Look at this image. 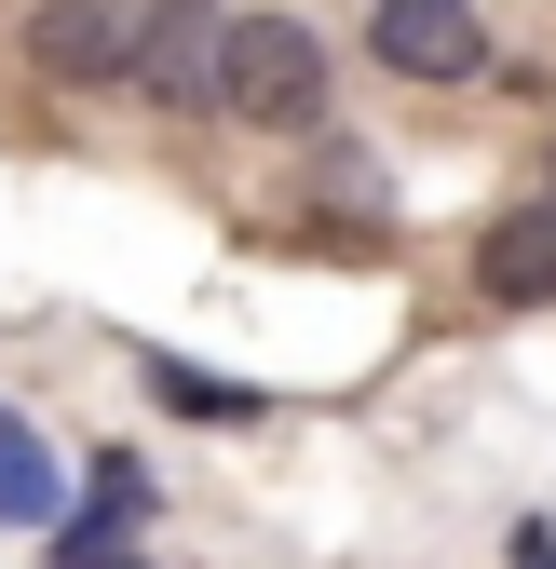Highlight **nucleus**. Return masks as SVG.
I'll return each instance as SVG.
<instances>
[{"label": "nucleus", "mask_w": 556, "mask_h": 569, "mask_svg": "<svg viewBox=\"0 0 556 569\" xmlns=\"http://www.w3.org/2000/svg\"><path fill=\"white\" fill-rule=\"evenodd\" d=\"M218 109L258 122V136H312L326 122V54L299 14H231L218 28Z\"/></svg>", "instance_id": "f257e3e1"}, {"label": "nucleus", "mask_w": 556, "mask_h": 569, "mask_svg": "<svg viewBox=\"0 0 556 569\" xmlns=\"http://www.w3.org/2000/svg\"><path fill=\"white\" fill-rule=\"evenodd\" d=\"M218 0H150V14H136V68L122 82L150 96V109H218Z\"/></svg>", "instance_id": "f03ea898"}, {"label": "nucleus", "mask_w": 556, "mask_h": 569, "mask_svg": "<svg viewBox=\"0 0 556 569\" xmlns=\"http://www.w3.org/2000/svg\"><path fill=\"white\" fill-rule=\"evenodd\" d=\"M367 54L394 82H475V68H489V14H475V0H380Z\"/></svg>", "instance_id": "7ed1b4c3"}, {"label": "nucleus", "mask_w": 556, "mask_h": 569, "mask_svg": "<svg viewBox=\"0 0 556 569\" xmlns=\"http://www.w3.org/2000/svg\"><path fill=\"white\" fill-rule=\"evenodd\" d=\"M136 14H150V0H41L28 54L54 68V82H122L136 68Z\"/></svg>", "instance_id": "20e7f679"}, {"label": "nucleus", "mask_w": 556, "mask_h": 569, "mask_svg": "<svg viewBox=\"0 0 556 569\" xmlns=\"http://www.w3.org/2000/svg\"><path fill=\"white\" fill-rule=\"evenodd\" d=\"M475 284H489L503 312H543L556 299V190L516 203V218H489V244H475Z\"/></svg>", "instance_id": "39448f33"}, {"label": "nucleus", "mask_w": 556, "mask_h": 569, "mask_svg": "<svg viewBox=\"0 0 556 569\" xmlns=\"http://www.w3.org/2000/svg\"><path fill=\"white\" fill-rule=\"evenodd\" d=\"M150 393H163V407H190V420H245V407H258V393L203 380V367H150Z\"/></svg>", "instance_id": "423d86ee"}, {"label": "nucleus", "mask_w": 556, "mask_h": 569, "mask_svg": "<svg viewBox=\"0 0 556 569\" xmlns=\"http://www.w3.org/2000/svg\"><path fill=\"white\" fill-rule=\"evenodd\" d=\"M516 569H556V529H543V516L516 529Z\"/></svg>", "instance_id": "0eeeda50"}, {"label": "nucleus", "mask_w": 556, "mask_h": 569, "mask_svg": "<svg viewBox=\"0 0 556 569\" xmlns=\"http://www.w3.org/2000/svg\"><path fill=\"white\" fill-rule=\"evenodd\" d=\"M0 461H14V420H0Z\"/></svg>", "instance_id": "6e6552de"}]
</instances>
